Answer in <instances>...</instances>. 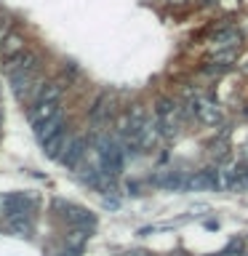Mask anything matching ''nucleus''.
Returning a JSON list of instances; mask_svg holds the SVG:
<instances>
[{"label": "nucleus", "instance_id": "16", "mask_svg": "<svg viewBox=\"0 0 248 256\" xmlns=\"http://www.w3.org/2000/svg\"><path fill=\"white\" fill-rule=\"evenodd\" d=\"M171 3H184V0H171Z\"/></svg>", "mask_w": 248, "mask_h": 256}, {"label": "nucleus", "instance_id": "11", "mask_svg": "<svg viewBox=\"0 0 248 256\" xmlns=\"http://www.w3.org/2000/svg\"><path fill=\"white\" fill-rule=\"evenodd\" d=\"M83 158H86V142L83 139H70L67 150H64V155H62V163L64 166H78V163H83Z\"/></svg>", "mask_w": 248, "mask_h": 256}, {"label": "nucleus", "instance_id": "4", "mask_svg": "<svg viewBox=\"0 0 248 256\" xmlns=\"http://www.w3.org/2000/svg\"><path fill=\"white\" fill-rule=\"evenodd\" d=\"M35 206V200L30 195H11V198H3V216H6V224L14 222V219H30V211Z\"/></svg>", "mask_w": 248, "mask_h": 256}, {"label": "nucleus", "instance_id": "12", "mask_svg": "<svg viewBox=\"0 0 248 256\" xmlns=\"http://www.w3.org/2000/svg\"><path fill=\"white\" fill-rule=\"evenodd\" d=\"M24 38L19 35V32H8V35H3V43H0V51H3L6 59H11V56L22 54L24 51Z\"/></svg>", "mask_w": 248, "mask_h": 256}, {"label": "nucleus", "instance_id": "6", "mask_svg": "<svg viewBox=\"0 0 248 256\" xmlns=\"http://www.w3.org/2000/svg\"><path fill=\"white\" fill-rule=\"evenodd\" d=\"M59 104H62V102H43V99H32V104H30V112H27L30 126H32V128H38L40 123H46L48 118H54L56 112H59Z\"/></svg>", "mask_w": 248, "mask_h": 256}, {"label": "nucleus", "instance_id": "7", "mask_svg": "<svg viewBox=\"0 0 248 256\" xmlns=\"http://www.w3.org/2000/svg\"><path fill=\"white\" fill-rule=\"evenodd\" d=\"M112 118H115V99H112V96H102V99L91 107V112H88L91 126H99V128H104Z\"/></svg>", "mask_w": 248, "mask_h": 256}, {"label": "nucleus", "instance_id": "17", "mask_svg": "<svg viewBox=\"0 0 248 256\" xmlns=\"http://www.w3.org/2000/svg\"><path fill=\"white\" fill-rule=\"evenodd\" d=\"M0 27H3V22H0Z\"/></svg>", "mask_w": 248, "mask_h": 256}, {"label": "nucleus", "instance_id": "1", "mask_svg": "<svg viewBox=\"0 0 248 256\" xmlns=\"http://www.w3.org/2000/svg\"><path fill=\"white\" fill-rule=\"evenodd\" d=\"M155 115H158V131L163 136H176V131L184 123V107H179L174 99H160L155 104Z\"/></svg>", "mask_w": 248, "mask_h": 256}, {"label": "nucleus", "instance_id": "3", "mask_svg": "<svg viewBox=\"0 0 248 256\" xmlns=\"http://www.w3.org/2000/svg\"><path fill=\"white\" fill-rule=\"evenodd\" d=\"M6 72H8V80H16V78H27V75H35L38 72V54L24 48L22 54L6 59Z\"/></svg>", "mask_w": 248, "mask_h": 256}, {"label": "nucleus", "instance_id": "10", "mask_svg": "<svg viewBox=\"0 0 248 256\" xmlns=\"http://www.w3.org/2000/svg\"><path fill=\"white\" fill-rule=\"evenodd\" d=\"M184 187H192V190H214L219 187V179H216V171H198L192 174L187 182H184Z\"/></svg>", "mask_w": 248, "mask_h": 256}, {"label": "nucleus", "instance_id": "8", "mask_svg": "<svg viewBox=\"0 0 248 256\" xmlns=\"http://www.w3.org/2000/svg\"><path fill=\"white\" fill-rule=\"evenodd\" d=\"M70 131H67V126L62 128V131H56L51 139H46L43 142V150H46V155L51 158V160H62V155H64V150H67V144H70Z\"/></svg>", "mask_w": 248, "mask_h": 256}, {"label": "nucleus", "instance_id": "5", "mask_svg": "<svg viewBox=\"0 0 248 256\" xmlns=\"http://www.w3.org/2000/svg\"><path fill=\"white\" fill-rule=\"evenodd\" d=\"M190 110L195 112V118L200 120V123H206V126L222 123V110L216 107L211 99H206V96H195L192 104H190Z\"/></svg>", "mask_w": 248, "mask_h": 256}, {"label": "nucleus", "instance_id": "13", "mask_svg": "<svg viewBox=\"0 0 248 256\" xmlns=\"http://www.w3.org/2000/svg\"><path fill=\"white\" fill-rule=\"evenodd\" d=\"M214 43H219V46H232L235 48L240 43V32L235 27H222V30H216L214 32Z\"/></svg>", "mask_w": 248, "mask_h": 256}, {"label": "nucleus", "instance_id": "15", "mask_svg": "<svg viewBox=\"0 0 248 256\" xmlns=\"http://www.w3.org/2000/svg\"><path fill=\"white\" fill-rule=\"evenodd\" d=\"M240 179H243V190L248 187V168H243V171H240Z\"/></svg>", "mask_w": 248, "mask_h": 256}, {"label": "nucleus", "instance_id": "9", "mask_svg": "<svg viewBox=\"0 0 248 256\" xmlns=\"http://www.w3.org/2000/svg\"><path fill=\"white\" fill-rule=\"evenodd\" d=\"M62 128H64V115H62V110H59L54 118H48L46 123H40V126L35 128V136H38V142L43 144L46 139H51L56 131H62Z\"/></svg>", "mask_w": 248, "mask_h": 256}, {"label": "nucleus", "instance_id": "14", "mask_svg": "<svg viewBox=\"0 0 248 256\" xmlns=\"http://www.w3.org/2000/svg\"><path fill=\"white\" fill-rule=\"evenodd\" d=\"M6 227L11 232H16V235H27L30 232V219H14V222H8Z\"/></svg>", "mask_w": 248, "mask_h": 256}, {"label": "nucleus", "instance_id": "2", "mask_svg": "<svg viewBox=\"0 0 248 256\" xmlns=\"http://www.w3.org/2000/svg\"><path fill=\"white\" fill-rule=\"evenodd\" d=\"M147 123H150L147 110H144L142 104H134V107H128V112L118 120V136H120L123 142L131 144L136 136L144 131V126H147Z\"/></svg>", "mask_w": 248, "mask_h": 256}]
</instances>
